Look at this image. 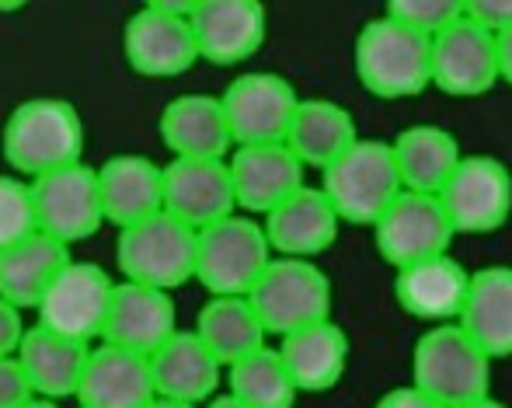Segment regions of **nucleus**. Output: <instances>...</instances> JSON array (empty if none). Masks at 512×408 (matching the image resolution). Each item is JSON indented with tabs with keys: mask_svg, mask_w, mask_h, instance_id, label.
Segmentation results:
<instances>
[{
	"mask_svg": "<svg viewBox=\"0 0 512 408\" xmlns=\"http://www.w3.org/2000/svg\"><path fill=\"white\" fill-rule=\"evenodd\" d=\"M464 14L474 25L492 32L495 39L512 32V0H471V4H464Z\"/></svg>",
	"mask_w": 512,
	"mask_h": 408,
	"instance_id": "c9c22d12",
	"label": "nucleus"
},
{
	"mask_svg": "<svg viewBox=\"0 0 512 408\" xmlns=\"http://www.w3.org/2000/svg\"><path fill=\"white\" fill-rule=\"evenodd\" d=\"M457 238L439 196L429 192H401L384 217L373 224V241L384 262L394 269H408L415 262L446 255Z\"/></svg>",
	"mask_w": 512,
	"mask_h": 408,
	"instance_id": "f8f14e48",
	"label": "nucleus"
},
{
	"mask_svg": "<svg viewBox=\"0 0 512 408\" xmlns=\"http://www.w3.org/2000/svg\"><path fill=\"white\" fill-rule=\"evenodd\" d=\"M21 339H25L21 311L11 304V300L0 297V360H4V356H18Z\"/></svg>",
	"mask_w": 512,
	"mask_h": 408,
	"instance_id": "e433bc0d",
	"label": "nucleus"
},
{
	"mask_svg": "<svg viewBox=\"0 0 512 408\" xmlns=\"http://www.w3.org/2000/svg\"><path fill=\"white\" fill-rule=\"evenodd\" d=\"M373 408H443L439 402H432L425 391H418L415 384H401V388H391L377 398Z\"/></svg>",
	"mask_w": 512,
	"mask_h": 408,
	"instance_id": "4c0bfd02",
	"label": "nucleus"
},
{
	"mask_svg": "<svg viewBox=\"0 0 512 408\" xmlns=\"http://www.w3.org/2000/svg\"><path fill=\"white\" fill-rule=\"evenodd\" d=\"M21 408H60V402H53V398H39V395H35L32 402H25Z\"/></svg>",
	"mask_w": 512,
	"mask_h": 408,
	"instance_id": "79ce46f5",
	"label": "nucleus"
},
{
	"mask_svg": "<svg viewBox=\"0 0 512 408\" xmlns=\"http://www.w3.org/2000/svg\"><path fill=\"white\" fill-rule=\"evenodd\" d=\"M457 234H492L512 213V171L492 154H464L450 182L439 189Z\"/></svg>",
	"mask_w": 512,
	"mask_h": 408,
	"instance_id": "9d476101",
	"label": "nucleus"
},
{
	"mask_svg": "<svg viewBox=\"0 0 512 408\" xmlns=\"http://www.w3.org/2000/svg\"><path fill=\"white\" fill-rule=\"evenodd\" d=\"M492 356L453 321L436 325L411 349V384L443 408L492 395Z\"/></svg>",
	"mask_w": 512,
	"mask_h": 408,
	"instance_id": "7ed1b4c3",
	"label": "nucleus"
},
{
	"mask_svg": "<svg viewBox=\"0 0 512 408\" xmlns=\"http://www.w3.org/2000/svg\"><path fill=\"white\" fill-rule=\"evenodd\" d=\"M227 395L248 408H293L300 388L279 346H265L227 367Z\"/></svg>",
	"mask_w": 512,
	"mask_h": 408,
	"instance_id": "2f4dec72",
	"label": "nucleus"
},
{
	"mask_svg": "<svg viewBox=\"0 0 512 408\" xmlns=\"http://www.w3.org/2000/svg\"><path fill=\"white\" fill-rule=\"evenodd\" d=\"M39 234L32 182L21 175H0V252Z\"/></svg>",
	"mask_w": 512,
	"mask_h": 408,
	"instance_id": "473e14b6",
	"label": "nucleus"
},
{
	"mask_svg": "<svg viewBox=\"0 0 512 408\" xmlns=\"http://www.w3.org/2000/svg\"><path fill=\"white\" fill-rule=\"evenodd\" d=\"M105 224L119 231L164 210V168L147 154H115L98 168Z\"/></svg>",
	"mask_w": 512,
	"mask_h": 408,
	"instance_id": "b1692460",
	"label": "nucleus"
},
{
	"mask_svg": "<svg viewBox=\"0 0 512 408\" xmlns=\"http://www.w3.org/2000/svg\"><path fill=\"white\" fill-rule=\"evenodd\" d=\"M492 360L512 356V269L488 266L471 279L464 314L457 321Z\"/></svg>",
	"mask_w": 512,
	"mask_h": 408,
	"instance_id": "c85d7f7f",
	"label": "nucleus"
},
{
	"mask_svg": "<svg viewBox=\"0 0 512 408\" xmlns=\"http://www.w3.org/2000/svg\"><path fill=\"white\" fill-rule=\"evenodd\" d=\"M387 14L394 21H401V25H408L411 32L436 39V35H443L446 28L464 18V4H457V0H394L387 7Z\"/></svg>",
	"mask_w": 512,
	"mask_h": 408,
	"instance_id": "72a5a7b5",
	"label": "nucleus"
},
{
	"mask_svg": "<svg viewBox=\"0 0 512 408\" xmlns=\"http://www.w3.org/2000/svg\"><path fill=\"white\" fill-rule=\"evenodd\" d=\"M352 60L359 84L384 102L415 98L432 88V39L411 32L387 11L359 28Z\"/></svg>",
	"mask_w": 512,
	"mask_h": 408,
	"instance_id": "f03ea898",
	"label": "nucleus"
},
{
	"mask_svg": "<svg viewBox=\"0 0 512 408\" xmlns=\"http://www.w3.org/2000/svg\"><path fill=\"white\" fill-rule=\"evenodd\" d=\"M394 161H398V175L405 192H429L439 196L450 175L457 171V164L464 161L460 140L446 126L436 123H415L408 130H401L391 140Z\"/></svg>",
	"mask_w": 512,
	"mask_h": 408,
	"instance_id": "cd10ccee",
	"label": "nucleus"
},
{
	"mask_svg": "<svg viewBox=\"0 0 512 408\" xmlns=\"http://www.w3.org/2000/svg\"><path fill=\"white\" fill-rule=\"evenodd\" d=\"M0 147L14 175L35 182L70 164H81L84 119L67 98H28L11 109Z\"/></svg>",
	"mask_w": 512,
	"mask_h": 408,
	"instance_id": "f257e3e1",
	"label": "nucleus"
},
{
	"mask_svg": "<svg viewBox=\"0 0 512 408\" xmlns=\"http://www.w3.org/2000/svg\"><path fill=\"white\" fill-rule=\"evenodd\" d=\"M35 213H39V231L56 238L60 245H77L102 231L105 203L102 185H98V168L91 164H70L46 178L32 182Z\"/></svg>",
	"mask_w": 512,
	"mask_h": 408,
	"instance_id": "9b49d317",
	"label": "nucleus"
},
{
	"mask_svg": "<svg viewBox=\"0 0 512 408\" xmlns=\"http://www.w3.org/2000/svg\"><path fill=\"white\" fill-rule=\"evenodd\" d=\"M196 4L199 0H154L126 21L122 53L136 74L182 77L203 60L192 32Z\"/></svg>",
	"mask_w": 512,
	"mask_h": 408,
	"instance_id": "0eeeda50",
	"label": "nucleus"
},
{
	"mask_svg": "<svg viewBox=\"0 0 512 408\" xmlns=\"http://www.w3.org/2000/svg\"><path fill=\"white\" fill-rule=\"evenodd\" d=\"M248 300L255 304L269 335L286 339V335L300 332V328L328 321L335 290H331L328 272L317 262L276 255L269 262V269L262 272V279L255 283V290L248 293Z\"/></svg>",
	"mask_w": 512,
	"mask_h": 408,
	"instance_id": "6e6552de",
	"label": "nucleus"
},
{
	"mask_svg": "<svg viewBox=\"0 0 512 408\" xmlns=\"http://www.w3.org/2000/svg\"><path fill=\"white\" fill-rule=\"evenodd\" d=\"M70 266V248L60 245L49 234H32L18 245L0 252V297L11 300L18 311H35L56 283L63 269Z\"/></svg>",
	"mask_w": 512,
	"mask_h": 408,
	"instance_id": "bb28decb",
	"label": "nucleus"
},
{
	"mask_svg": "<svg viewBox=\"0 0 512 408\" xmlns=\"http://www.w3.org/2000/svg\"><path fill=\"white\" fill-rule=\"evenodd\" d=\"M279 353H283L300 395H324L345 377L349 335L335 318H328L279 339Z\"/></svg>",
	"mask_w": 512,
	"mask_h": 408,
	"instance_id": "a878e982",
	"label": "nucleus"
},
{
	"mask_svg": "<svg viewBox=\"0 0 512 408\" xmlns=\"http://www.w3.org/2000/svg\"><path fill=\"white\" fill-rule=\"evenodd\" d=\"M363 140L352 112L345 105L331 102V98H304L293 116L286 147L304 161V168L324 171L335 164L349 147Z\"/></svg>",
	"mask_w": 512,
	"mask_h": 408,
	"instance_id": "c756f323",
	"label": "nucleus"
},
{
	"mask_svg": "<svg viewBox=\"0 0 512 408\" xmlns=\"http://www.w3.org/2000/svg\"><path fill=\"white\" fill-rule=\"evenodd\" d=\"M499 81V39L474 25L467 14L432 39V88L443 95L481 98Z\"/></svg>",
	"mask_w": 512,
	"mask_h": 408,
	"instance_id": "4468645a",
	"label": "nucleus"
},
{
	"mask_svg": "<svg viewBox=\"0 0 512 408\" xmlns=\"http://www.w3.org/2000/svg\"><path fill=\"white\" fill-rule=\"evenodd\" d=\"M150 367H154V388L157 398H168V402L196 405L203 408L216 398L220 384H227V367L213 356V349L192 332L178 328L154 356H150Z\"/></svg>",
	"mask_w": 512,
	"mask_h": 408,
	"instance_id": "a211bd4d",
	"label": "nucleus"
},
{
	"mask_svg": "<svg viewBox=\"0 0 512 408\" xmlns=\"http://www.w3.org/2000/svg\"><path fill=\"white\" fill-rule=\"evenodd\" d=\"M147 408H196V405H182V402H168V398H154Z\"/></svg>",
	"mask_w": 512,
	"mask_h": 408,
	"instance_id": "37998d69",
	"label": "nucleus"
},
{
	"mask_svg": "<svg viewBox=\"0 0 512 408\" xmlns=\"http://www.w3.org/2000/svg\"><path fill=\"white\" fill-rule=\"evenodd\" d=\"M321 189L338 210L342 224L373 227L387 206L405 192L391 140H363L321 171Z\"/></svg>",
	"mask_w": 512,
	"mask_h": 408,
	"instance_id": "20e7f679",
	"label": "nucleus"
},
{
	"mask_svg": "<svg viewBox=\"0 0 512 408\" xmlns=\"http://www.w3.org/2000/svg\"><path fill=\"white\" fill-rule=\"evenodd\" d=\"M203 408H248V405H241L237 398H230V395H216L213 402L203 405Z\"/></svg>",
	"mask_w": 512,
	"mask_h": 408,
	"instance_id": "ea45409f",
	"label": "nucleus"
},
{
	"mask_svg": "<svg viewBox=\"0 0 512 408\" xmlns=\"http://www.w3.org/2000/svg\"><path fill=\"white\" fill-rule=\"evenodd\" d=\"M32 398H35L32 381H28L18 356H4L0 360V408H21L25 402H32Z\"/></svg>",
	"mask_w": 512,
	"mask_h": 408,
	"instance_id": "f704fd0d",
	"label": "nucleus"
},
{
	"mask_svg": "<svg viewBox=\"0 0 512 408\" xmlns=\"http://www.w3.org/2000/svg\"><path fill=\"white\" fill-rule=\"evenodd\" d=\"M112 297L115 279L102 266L70 259V266L56 276V283L46 290L42 304L35 307V314H39L42 328H53V332L67 335V339L91 346V342L105 335Z\"/></svg>",
	"mask_w": 512,
	"mask_h": 408,
	"instance_id": "ddd939ff",
	"label": "nucleus"
},
{
	"mask_svg": "<svg viewBox=\"0 0 512 408\" xmlns=\"http://www.w3.org/2000/svg\"><path fill=\"white\" fill-rule=\"evenodd\" d=\"M460 408H506V405H502L499 398H492V395H488V398H478V402H471V405H460Z\"/></svg>",
	"mask_w": 512,
	"mask_h": 408,
	"instance_id": "a19ab883",
	"label": "nucleus"
},
{
	"mask_svg": "<svg viewBox=\"0 0 512 408\" xmlns=\"http://www.w3.org/2000/svg\"><path fill=\"white\" fill-rule=\"evenodd\" d=\"M91 349L95 346L67 339V335L42 328L35 321L32 328H25V339L18 346V363L25 367L35 395L63 402V398H77V391H81Z\"/></svg>",
	"mask_w": 512,
	"mask_h": 408,
	"instance_id": "393cba45",
	"label": "nucleus"
},
{
	"mask_svg": "<svg viewBox=\"0 0 512 408\" xmlns=\"http://www.w3.org/2000/svg\"><path fill=\"white\" fill-rule=\"evenodd\" d=\"M164 213L203 231L220 220L234 217L237 196L227 161H192V157H171L164 164Z\"/></svg>",
	"mask_w": 512,
	"mask_h": 408,
	"instance_id": "2eb2a0df",
	"label": "nucleus"
},
{
	"mask_svg": "<svg viewBox=\"0 0 512 408\" xmlns=\"http://www.w3.org/2000/svg\"><path fill=\"white\" fill-rule=\"evenodd\" d=\"M230 178H234L237 210L248 217H269L293 192L304 189L307 168L286 143H258V147H234Z\"/></svg>",
	"mask_w": 512,
	"mask_h": 408,
	"instance_id": "dca6fc26",
	"label": "nucleus"
},
{
	"mask_svg": "<svg viewBox=\"0 0 512 408\" xmlns=\"http://www.w3.org/2000/svg\"><path fill=\"white\" fill-rule=\"evenodd\" d=\"M196 335L223 367H234L244 356L269 346V328L248 297H209L196 318Z\"/></svg>",
	"mask_w": 512,
	"mask_h": 408,
	"instance_id": "7c9ffc66",
	"label": "nucleus"
},
{
	"mask_svg": "<svg viewBox=\"0 0 512 408\" xmlns=\"http://www.w3.org/2000/svg\"><path fill=\"white\" fill-rule=\"evenodd\" d=\"M199 56L216 67L244 63L265 46L269 14L258 0H199L192 14Z\"/></svg>",
	"mask_w": 512,
	"mask_h": 408,
	"instance_id": "f3484780",
	"label": "nucleus"
},
{
	"mask_svg": "<svg viewBox=\"0 0 512 408\" xmlns=\"http://www.w3.org/2000/svg\"><path fill=\"white\" fill-rule=\"evenodd\" d=\"M262 227L276 255L317 262V255L335 245L342 217L324 196L321 185H304L283 206H276L269 217H262Z\"/></svg>",
	"mask_w": 512,
	"mask_h": 408,
	"instance_id": "4be33fe9",
	"label": "nucleus"
},
{
	"mask_svg": "<svg viewBox=\"0 0 512 408\" xmlns=\"http://www.w3.org/2000/svg\"><path fill=\"white\" fill-rule=\"evenodd\" d=\"M175 332H178V311L168 290L129 283V279L115 283L112 311H108L102 342L154 356Z\"/></svg>",
	"mask_w": 512,
	"mask_h": 408,
	"instance_id": "aec40b11",
	"label": "nucleus"
},
{
	"mask_svg": "<svg viewBox=\"0 0 512 408\" xmlns=\"http://www.w3.org/2000/svg\"><path fill=\"white\" fill-rule=\"evenodd\" d=\"M196 252L199 231L164 210L143 224L119 231V241H115V262H119L122 279L168 293L196 279Z\"/></svg>",
	"mask_w": 512,
	"mask_h": 408,
	"instance_id": "39448f33",
	"label": "nucleus"
},
{
	"mask_svg": "<svg viewBox=\"0 0 512 408\" xmlns=\"http://www.w3.org/2000/svg\"><path fill=\"white\" fill-rule=\"evenodd\" d=\"M161 140L171 157H192V161H227L234 154V133H230L227 112L216 95H178L161 112Z\"/></svg>",
	"mask_w": 512,
	"mask_h": 408,
	"instance_id": "5701e85b",
	"label": "nucleus"
},
{
	"mask_svg": "<svg viewBox=\"0 0 512 408\" xmlns=\"http://www.w3.org/2000/svg\"><path fill=\"white\" fill-rule=\"evenodd\" d=\"M272 259L276 252L262 220L234 213L199 231L196 279L209 290V297H248Z\"/></svg>",
	"mask_w": 512,
	"mask_h": 408,
	"instance_id": "423d86ee",
	"label": "nucleus"
},
{
	"mask_svg": "<svg viewBox=\"0 0 512 408\" xmlns=\"http://www.w3.org/2000/svg\"><path fill=\"white\" fill-rule=\"evenodd\" d=\"M471 279L474 272H467L464 262H457L446 252L436 255V259L415 262L408 269H398L394 297H398V304L405 307L411 318L425 321L429 328L453 325L464 314Z\"/></svg>",
	"mask_w": 512,
	"mask_h": 408,
	"instance_id": "6ab92c4d",
	"label": "nucleus"
},
{
	"mask_svg": "<svg viewBox=\"0 0 512 408\" xmlns=\"http://www.w3.org/2000/svg\"><path fill=\"white\" fill-rule=\"evenodd\" d=\"M220 102L234 133V147H258V143H286L304 98L283 74L251 70L227 84Z\"/></svg>",
	"mask_w": 512,
	"mask_h": 408,
	"instance_id": "1a4fd4ad",
	"label": "nucleus"
},
{
	"mask_svg": "<svg viewBox=\"0 0 512 408\" xmlns=\"http://www.w3.org/2000/svg\"><path fill=\"white\" fill-rule=\"evenodd\" d=\"M499 70H502V81L512 88V32L499 35Z\"/></svg>",
	"mask_w": 512,
	"mask_h": 408,
	"instance_id": "58836bf2",
	"label": "nucleus"
},
{
	"mask_svg": "<svg viewBox=\"0 0 512 408\" xmlns=\"http://www.w3.org/2000/svg\"><path fill=\"white\" fill-rule=\"evenodd\" d=\"M157 398L154 388V367L150 356L133 353V349L102 346L91 349L88 367L81 377L77 405L81 408H147Z\"/></svg>",
	"mask_w": 512,
	"mask_h": 408,
	"instance_id": "412c9836",
	"label": "nucleus"
},
{
	"mask_svg": "<svg viewBox=\"0 0 512 408\" xmlns=\"http://www.w3.org/2000/svg\"><path fill=\"white\" fill-rule=\"evenodd\" d=\"M77 408H81V405H77Z\"/></svg>",
	"mask_w": 512,
	"mask_h": 408,
	"instance_id": "c03bdc74",
	"label": "nucleus"
}]
</instances>
